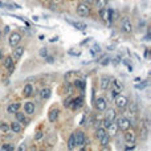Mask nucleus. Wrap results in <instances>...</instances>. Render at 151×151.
I'll use <instances>...</instances> for the list:
<instances>
[{"label": "nucleus", "mask_w": 151, "mask_h": 151, "mask_svg": "<svg viewBox=\"0 0 151 151\" xmlns=\"http://www.w3.org/2000/svg\"><path fill=\"white\" fill-rule=\"evenodd\" d=\"M114 122H115V123L118 125V129L123 130V131L129 130V129H130V126H131V122H130V119L125 118V117H119V118H117V117H115Z\"/></svg>", "instance_id": "1"}, {"label": "nucleus", "mask_w": 151, "mask_h": 151, "mask_svg": "<svg viewBox=\"0 0 151 151\" xmlns=\"http://www.w3.org/2000/svg\"><path fill=\"white\" fill-rule=\"evenodd\" d=\"M114 102H115L117 107L121 109V110H123V109L127 107V105H129V99H127L125 95H121V94H117L115 95V99H114Z\"/></svg>", "instance_id": "2"}, {"label": "nucleus", "mask_w": 151, "mask_h": 151, "mask_svg": "<svg viewBox=\"0 0 151 151\" xmlns=\"http://www.w3.org/2000/svg\"><path fill=\"white\" fill-rule=\"evenodd\" d=\"M111 93H113V95H117V94H121V92L123 90V84H122L119 79H113L111 81Z\"/></svg>", "instance_id": "3"}, {"label": "nucleus", "mask_w": 151, "mask_h": 151, "mask_svg": "<svg viewBox=\"0 0 151 151\" xmlns=\"http://www.w3.org/2000/svg\"><path fill=\"white\" fill-rule=\"evenodd\" d=\"M99 16H101V19H102L103 21H106V23H110L111 21V16H113V11L111 9H107V8H101L99 9Z\"/></svg>", "instance_id": "4"}, {"label": "nucleus", "mask_w": 151, "mask_h": 151, "mask_svg": "<svg viewBox=\"0 0 151 151\" xmlns=\"http://www.w3.org/2000/svg\"><path fill=\"white\" fill-rule=\"evenodd\" d=\"M89 13H90V7L87 4L81 3V4L77 5V15L85 17V16H89Z\"/></svg>", "instance_id": "5"}, {"label": "nucleus", "mask_w": 151, "mask_h": 151, "mask_svg": "<svg viewBox=\"0 0 151 151\" xmlns=\"http://www.w3.org/2000/svg\"><path fill=\"white\" fill-rule=\"evenodd\" d=\"M21 41V34L17 33V32H13V33L9 34V39H8V44L12 48H15L16 45H19V42Z\"/></svg>", "instance_id": "6"}, {"label": "nucleus", "mask_w": 151, "mask_h": 151, "mask_svg": "<svg viewBox=\"0 0 151 151\" xmlns=\"http://www.w3.org/2000/svg\"><path fill=\"white\" fill-rule=\"evenodd\" d=\"M121 28H122V32H125V33H131L132 32V24L131 21H130V19L125 17L123 20H122V24H121Z\"/></svg>", "instance_id": "7"}, {"label": "nucleus", "mask_w": 151, "mask_h": 151, "mask_svg": "<svg viewBox=\"0 0 151 151\" xmlns=\"http://www.w3.org/2000/svg\"><path fill=\"white\" fill-rule=\"evenodd\" d=\"M82 105H84V98H82V97H77V98H74V99H70L69 107H70L72 110H78Z\"/></svg>", "instance_id": "8"}, {"label": "nucleus", "mask_w": 151, "mask_h": 151, "mask_svg": "<svg viewBox=\"0 0 151 151\" xmlns=\"http://www.w3.org/2000/svg\"><path fill=\"white\" fill-rule=\"evenodd\" d=\"M111 81H113V78L110 76H102L101 77V89L109 90L111 86Z\"/></svg>", "instance_id": "9"}, {"label": "nucleus", "mask_w": 151, "mask_h": 151, "mask_svg": "<svg viewBox=\"0 0 151 151\" xmlns=\"http://www.w3.org/2000/svg\"><path fill=\"white\" fill-rule=\"evenodd\" d=\"M74 134V140H76V147L78 146V147H82V143H84V139L86 137H85V132L81 131V130H78V131L73 132Z\"/></svg>", "instance_id": "10"}, {"label": "nucleus", "mask_w": 151, "mask_h": 151, "mask_svg": "<svg viewBox=\"0 0 151 151\" xmlns=\"http://www.w3.org/2000/svg\"><path fill=\"white\" fill-rule=\"evenodd\" d=\"M106 107H107V102H106V99L103 97H99L95 99V109H97L98 111H105Z\"/></svg>", "instance_id": "11"}, {"label": "nucleus", "mask_w": 151, "mask_h": 151, "mask_svg": "<svg viewBox=\"0 0 151 151\" xmlns=\"http://www.w3.org/2000/svg\"><path fill=\"white\" fill-rule=\"evenodd\" d=\"M23 54H24V47H21V45H16L15 49H13V54H12L13 61L20 60Z\"/></svg>", "instance_id": "12"}, {"label": "nucleus", "mask_w": 151, "mask_h": 151, "mask_svg": "<svg viewBox=\"0 0 151 151\" xmlns=\"http://www.w3.org/2000/svg\"><path fill=\"white\" fill-rule=\"evenodd\" d=\"M123 138H125V140H126L127 143L129 142H135L137 140V135H135V132L134 131H131V130H126L125 131V134H123Z\"/></svg>", "instance_id": "13"}, {"label": "nucleus", "mask_w": 151, "mask_h": 151, "mask_svg": "<svg viewBox=\"0 0 151 151\" xmlns=\"http://www.w3.org/2000/svg\"><path fill=\"white\" fill-rule=\"evenodd\" d=\"M50 94H52L50 87H42V89L40 90V97H41V99H48V98L50 97Z\"/></svg>", "instance_id": "14"}, {"label": "nucleus", "mask_w": 151, "mask_h": 151, "mask_svg": "<svg viewBox=\"0 0 151 151\" xmlns=\"http://www.w3.org/2000/svg\"><path fill=\"white\" fill-rule=\"evenodd\" d=\"M24 113L33 114L34 113V103L33 102H25V105H24Z\"/></svg>", "instance_id": "15"}, {"label": "nucleus", "mask_w": 151, "mask_h": 151, "mask_svg": "<svg viewBox=\"0 0 151 151\" xmlns=\"http://www.w3.org/2000/svg\"><path fill=\"white\" fill-rule=\"evenodd\" d=\"M69 24H72V25H73L74 28H77L78 31H85V29L87 28L86 24L81 23V21H69Z\"/></svg>", "instance_id": "16"}, {"label": "nucleus", "mask_w": 151, "mask_h": 151, "mask_svg": "<svg viewBox=\"0 0 151 151\" xmlns=\"http://www.w3.org/2000/svg\"><path fill=\"white\" fill-rule=\"evenodd\" d=\"M58 113H60V111H58L57 109H52V110L49 111V114H48V118H49V121L50 122H56V121H57Z\"/></svg>", "instance_id": "17"}, {"label": "nucleus", "mask_w": 151, "mask_h": 151, "mask_svg": "<svg viewBox=\"0 0 151 151\" xmlns=\"http://www.w3.org/2000/svg\"><path fill=\"white\" fill-rule=\"evenodd\" d=\"M33 94V86L31 84H26L23 89V95L24 97H29V95Z\"/></svg>", "instance_id": "18"}, {"label": "nucleus", "mask_w": 151, "mask_h": 151, "mask_svg": "<svg viewBox=\"0 0 151 151\" xmlns=\"http://www.w3.org/2000/svg\"><path fill=\"white\" fill-rule=\"evenodd\" d=\"M20 106H21V105H20V103H19V102L11 103V105L7 107V111H8V113H9V114H13V113H16V111H17L19 109H20Z\"/></svg>", "instance_id": "19"}, {"label": "nucleus", "mask_w": 151, "mask_h": 151, "mask_svg": "<svg viewBox=\"0 0 151 151\" xmlns=\"http://www.w3.org/2000/svg\"><path fill=\"white\" fill-rule=\"evenodd\" d=\"M107 134L110 135V137H113V135H115L117 134V130H118V125L115 123V122H111V125L107 127Z\"/></svg>", "instance_id": "20"}, {"label": "nucleus", "mask_w": 151, "mask_h": 151, "mask_svg": "<svg viewBox=\"0 0 151 151\" xmlns=\"http://www.w3.org/2000/svg\"><path fill=\"white\" fill-rule=\"evenodd\" d=\"M98 140H99V143H101V146H102V147H106V146L109 145V142H110V135L106 132V134L103 135L102 138H99Z\"/></svg>", "instance_id": "21"}, {"label": "nucleus", "mask_w": 151, "mask_h": 151, "mask_svg": "<svg viewBox=\"0 0 151 151\" xmlns=\"http://www.w3.org/2000/svg\"><path fill=\"white\" fill-rule=\"evenodd\" d=\"M105 134H106V129H105V127L99 126V127H97V129H95V138H97V139L102 138Z\"/></svg>", "instance_id": "22"}, {"label": "nucleus", "mask_w": 151, "mask_h": 151, "mask_svg": "<svg viewBox=\"0 0 151 151\" xmlns=\"http://www.w3.org/2000/svg\"><path fill=\"white\" fill-rule=\"evenodd\" d=\"M9 129L12 130L13 132H20V131H21V125H20V122H12V123L9 125Z\"/></svg>", "instance_id": "23"}, {"label": "nucleus", "mask_w": 151, "mask_h": 151, "mask_svg": "<svg viewBox=\"0 0 151 151\" xmlns=\"http://www.w3.org/2000/svg\"><path fill=\"white\" fill-rule=\"evenodd\" d=\"M115 117H117L115 110H113V109H110V110L107 111V114H106V117H105V118H106V119H109V121H110V122H114V119H115Z\"/></svg>", "instance_id": "24"}, {"label": "nucleus", "mask_w": 151, "mask_h": 151, "mask_svg": "<svg viewBox=\"0 0 151 151\" xmlns=\"http://www.w3.org/2000/svg\"><path fill=\"white\" fill-rule=\"evenodd\" d=\"M16 119H17V122H20V123H25L26 122V118H25V114L24 113H20V111H16Z\"/></svg>", "instance_id": "25"}, {"label": "nucleus", "mask_w": 151, "mask_h": 151, "mask_svg": "<svg viewBox=\"0 0 151 151\" xmlns=\"http://www.w3.org/2000/svg\"><path fill=\"white\" fill-rule=\"evenodd\" d=\"M74 147H76V140H74V134H72L68 140V148L69 150H74Z\"/></svg>", "instance_id": "26"}, {"label": "nucleus", "mask_w": 151, "mask_h": 151, "mask_svg": "<svg viewBox=\"0 0 151 151\" xmlns=\"http://www.w3.org/2000/svg\"><path fill=\"white\" fill-rule=\"evenodd\" d=\"M3 65H4L5 69H8L9 66L13 65V58L11 57V56H9V57H5V58H4V62H3Z\"/></svg>", "instance_id": "27"}, {"label": "nucleus", "mask_w": 151, "mask_h": 151, "mask_svg": "<svg viewBox=\"0 0 151 151\" xmlns=\"http://www.w3.org/2000/svg\"><path fill=\"white\" fill-rule=\"evenodd\" d=\"M94 4L97 5V8H105L107 5V0H94Z\"/></svg>", "instance_id": "28"}, {"label": "nucleus", "mask_w": 151, "mask_h": 151, "mask_svg": "<svg viewBox=\"0 0 151 151\" xmlns=\"http://www.w3.org/2000/svg\"><path fill=\"white\" fill-rule=\"evenodd\" d=\"M74 86L81 89V90H84L85 89V81H82V79H74Z\"/></svg>", "instance_id": "29"}, {"label": "nucleus", "mask_w": 151, "mask_h": 151, "mask_svg": "<svg viewBox=\"0 0 151 151\" xmlns=\"http://www.w3.org/2000/svg\"><path fill=\"white\" fill-rule=\"evenodd\" d=\"M137 111H138V105L135 102H131V103H130V113H131L132 115H135V114H137Z\"/></svg>", "instance_id": "30"}, {"label": "nucleus", "mask_w": 151, "mask_h": 151, "mask_svg": "<svg viewBox=\"0 0 151 151\" xmlns=\"http://www.w3.org/2000/svg\"><path fill=\"white\" fill-rule=\"evenodd\" d=\"M0 131L8 132V131H9V126H8L5 122H0Z\"/></svg>", "instance_id": "31"}, {"label": "nucleus", "mask_w": 151, "mask_h": 151, "mask_svg": "<svg viewBox=\"0 0 151 151\" xmlns=\"http://www.w3.org/2000/svg\"><path fill=\"white\" fill-rule=\"evenodd\" d=\"M1 150H4V151H13V150H15V146L11 145V143H7V145H3L1 146Z\"/></svg>", "instance_id": "32"}, {"label": "nucleus", "mask_w": 151, "mask_h": 151, "mask_svg": "<svg viewBox=\"0 0 151 151\" xmlns=\"http://www.w3.org/2000/svg\"><path fill=\"white\" fill-rule=\"evenodd\" d=\"M135 148V142H129L127 146H125V150H134Z\"/></svg>", "instance_id": "33"}, {"label": "nucleus", "mask_w": 151, "mask_h": 151, "mask_svg": "<svg viewBox=\"0 0 151 151\" xmlns=\"http://www.w3.org/2000/svg\"><path fill=\"white\" fill-rule=\"evenodd\" d=\"M40 56H41V57H47V56H48V49H47V48H41V49H40Z\"/></svg>", "instance_id": "34"}, {"label": "nucleus", "mask_w": 151, "mask_h": 151, "mask_svg": "<svg viewBox=\"0 0 151 151\" xmlns=\"http://www.w3.org/2000/svg\"><path fill=\"white\" fill-rule=\"evenodd\" d=\"M42 137H44V132H42L41 130H40V131H37V132H36V135H34V139L40 140V139H41Z\"/></svg>", "instance_id": "35"}, {"label": "nucleus", "mask_w": 151, "mask_h": 151, "mask_svg": "<svg viewBox=\"0 0 151 151\" xmlns=\"http://www.w3.org/2000/svg\"><path fill=\"white\" fill-rule=\"evenodd\" d=\"M45 60H47V62L52 64L53 61H54V57H53V56H47V57H45Z\"/></svg>", "instance_id": "36"}, {"label": "nucleus", "mask_w": 151, "mask_h": 151, "mask_svg": "<svg viewBox=\"0 0 151 151\" xmlns=\"http://www.w3.org/2000/svg\"><path fill=\"white\" fill-rule=\"evenodd\" d=\"M66 87H68V92H66V93H68V94H70V93H72V90H73V87H72V85L66 82Z\"/></svg>", "instance_id": "37"}, {"label": "nucleus", "mask_w": 151, "mask_h": 151, "mask_svg": "<svg viewBox=\"0 0 151 151\" xmlns=\"http://www.w3.org/2000/svg\"><path fill=\"white\" fill-rule=\"evenodd\" d=\"M109 62H110V58H107V57H105V61H101V64H102V65H107Z\"/></svg>", "instance_id": "38"}, {"label": "nucleus", "mask_w": 151, "mask_h": 151, "mask_svg": "<svg viewBox=\"0 0 151 151\" xmlns=\"http://www.w3.org/2000/svg\"><path fill=\"white\" fill-rule=\"evenodd\" d=\"M146 85H147V82H145V84H142V85H135V87H137V89H143Z\"/></svg>", "instance_id": "39"}, {"label": "nucleus", "mask_w": 151, "mask_h": 151, "mask_svg": "<svg viewBox=\"0 0 151 151\" xmlns=\"http://www.w3.org/2000/svg\"><path fill=\"white\" fill-rule=\"evenodd\" d=\"M84 3H85V4H87V5H90V4H93V3H94V0H84Z\"/></svg>", "instance_id": "40"}, {"label": "nucleus", "mask_w": 151, "mask_h": 151, "mask_svg": "<svg viewBox=\"0 0 151 151\" xmlns=\"http://www.w3.org/2000/svg\"><path fill=\"white\" fill-rule=\"evenodd\" d=\"M101 123H102V122L95 121V122H94V127H95V129H97V127H99V126H101Z\"/></svg>", "instance_id": "41"}, {"label": "nucleus", "mask_w": 151, "mask_h": 151, "mask_svg": "<svg viewBox=\"0 0 151 151\" xmlns=\"http://www.w3.org/2000/svg\"><path fill=\"white\" fill-rule=\"evenodd\" d=\"M9 32V26H4V33H8Z\"/></svg>", "instance_id": "42"}, {"label": "nucleus", "mask_w": 151, "mask_h": 151, "mask_svg": "<svg viewBox=\"0 0 151 151\" xmlns=\"http://www.w3.org/2000/svg\"><path fill=\"white\" fill-rule=\"evenodd\" d=\"M19 150H20V151H23V150H25V146H20V147H19Z\"/></svg>", "instance_id": "43"}, {"label": "nucleus", "mask_w": 151, "mask_h": 151, "mask_svg": "<svg viewBox=\"0 0 151 151\" xmlns=\"http://www.w3.org/2000/svg\"><path fill=\"white\" fill-rule=\"evenodd\" d=\"M50 41H52V42H54V41H57V37H53V39H50Z\"/></svg>", "instance_id": "44"}, {"label": "nucleus", "mask_w": 151, "mask_h": 151, "mask_svg": "<svg viewBox=\"0 0 151 151\" xmlns=\"http://www.w3.org/2000/svg\"><path fill=\"white\" fill-rule=\"evenodd\" d=\"M0 58H3V52H1V49H0Z\"/></svg>", "instance_id": "45"}, {"label": "nucleus", "mask_w": 151, "mask_h": 151, "mask_svg": "<svg viewBox=\"0 0 151 151\" xmlns=\"http://www.w3.org/2000/svg\"><path fill=\"white\" fill-rule=\"evenodd\" d=\"M1 36H3V32H1V31H0V39H1Z\"/></svg>", "instance_id": "46"}, {"label": "nucleus", "mask_w": 151, "mask_h": 151, "mask_svg": "<svg viewBox=\"0 0 151 151\" xmlns=\"http://www.w3.org/2000/svg\"><path fill=\"white\" fill-rule=\"evenodd\" d=\"M54 1H58V0H54Z\"/></svg>", "instance_id": "47"}, {"label": "nucleus", "mask_w": 151, "mask_h": 151, "mask_svg": "<svg viewBox=\"0 0 151 151\" xmlns=\"http://www.w3.org/2000/svg\"><path fill=\"white\" fill-rule=\"evenodd\" d=\"M44 1H47V0H44Z\"/></svg>", "instance_id": "48"}]
</instances>
